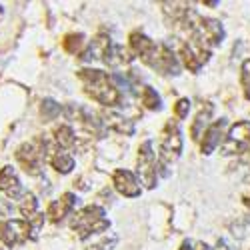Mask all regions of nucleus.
Returning <instances> with one entry per match:
<instances>
[{"label":"nucleus","instance_id":"21","mask_svg":"<svg viewBox=\"0 0 250 250\" xmlns=\"http://www.w3.org/2000/svg\"><path fill=\"white\" fill-rule=\"evenodd\" d=\"M140 100H142V104H144V108H148V110H160V108H162L160 94H158L152 86H144V88H142Z\"/></svg>","mask_w":250,"mask_h":250},{"label":"nucleus","instance_id":"1","mask_svg":"<svg viewBox=\"0 0 250 250\" xmlns=\"http://www.w3.org/2000/svg\"><path fill=\"white\" fill-rule=\"evenodd\" d=\"M78 78L84 86V92L102 106H118L122 102V92L114 84L108 72L98 68H82L78 70Z\"/></svg>","mask_w":250,"mask_h":250},{"label":"nucleus","instance_id":"32","mask_svg":"<svg viewBox=\"0 0 250 250\" xmlns=\"http://www.w3.org/2000/svg\"><path fill=\"white\" fill-rule=\"evenodd\" d=\"M0 14H2V6H0Z\"/></svg>","mask_w":250,"mask_h":250},{"label":"nucleus","instance_id":"18","mask_svg":"<svg viewBox=\"0 0 250 250\" xmlns=\"http://www.w3.org/2000/svg\"><path fill=\"white\" fill-rule=\"evenodd\" d=\"M210 116H212V104L206 102V106H202V108L198 110V114H196V118H194V122H192V126H190V136H192V140H198V138L202 136L204 126L208 124V120H210Z\"/></svg>","mask_w":250,"mask_h":250},{"label":"nucleus","instance_id":"14","mask_svg":"<svg viewBox=\"0 0 250 250\" xmlns=\"http://www.w3.org/2000/svg\"><path fill=\"white\" fill-rule=\"evenodd\" d=\"M102 124L104 126H108V128H112L118 134H124V136H132L134 134V122L120 116V114H116V112H112V110L102 112Z\"/></svg>","mask_w":250,"mask_h":250},{"label":"nucleus","instance_id":"27","mask_svg":"<svg viewBox=\"0 0 250 250\" xmlns=\"http://www.w3.org/2000/svg\"><path fill=\"white\" fill-rule=\"evenodd\" d=\"M116 236H110V238H102L100 242H96V244H92L88 250H112L114 248V244H116Z\"/></svg>","mask_w":250,"mask_h":250},{"label":"nucleus","instance_id":"5","mask_svg":"<svg viewBox=\"0 0 250 250\" xmlns=\"http://www.w3.org/2000/svg\"><path fill=\"white\" fill-rule=\"evenodd\" d=\"M248 146H250V122L240 120L226 132V138L220 144V152L224 156H232V154L246 152Z\"/></svg>","mask_w":250,"mask_h":250},{"label":"nucleus","instance_id":"8","mask_svg":"<svg viewBox=\"0 0 250 250\" xmlns=\"http://www.w3.org/2000/svg\"><path fill=\"white\" fill-rule=\"evenodd\" d=\"M32 224L28 220H6L0 226V238L6 246L24 244L30 238Z\"/></svg>","mask_w":250,"mask_h":250},{"label":"nucleus","instance_id":"31","mask_svg":"<svg viewBox=\"0 0 250 250\" xmlns=\"http://www.w3.org/2000/svg\"><path fill=\"white\" fill-rule=\"evenodd\" d=\"M244 204L250 208V194H248V196H244Z\"/></svg>","mask_w":250,"mask_h":250},{"label":"nucleus","instance_id":"7","mask_svg":"<svg viewBox=\"0 0 250 250\" xmlns=\"http://www.w3.org/2000/svg\"><path fill=\"white\" fill-rule=\"evenodd\" d=\"M180 58H182L186 68L194 74H198L200 68L208 62V58H210V48H206L202 42H198L196 38L190 36L188 42H184L180 48Z\"/></svg>","mask_w":250,"mask_h":250},{"label":"nucleus","instance_id":"33","mask_svg":"<svg viewBox=\"0 0 250 250\" xmlns=\"http://www.w3.org/2000/svg\"><path fill=\"white\" fill-rule=\"evenodd\" d=\"M248 182H250V176H248Z\"/></svg>","mask_w":250,"mask_h":250},{"label":"nucleus","instance_id":"19","mask_svg":"<svg viewBox=\"0 0 250 250\" xmlns=\"http://www.w3.org/2000/svg\"><path fill=\"white\" fill-rule=\"evenodd\" d=\"M76 142V136H74V130L66 124H60V126L54 128V144L58 148H72Z\"/></svg>","mask_w":250,"mask_h":250},{"label":"nucleus","instance_id":"34","mask_svg":"<svg viewBox=\"0 0 250 250\" xmlns=\"http://www.w3.org/2000/svg\"><path fill=\"white\" fill-rule=\"evenodd\" d=\"M0 250H2V248H0Z\"/></svg>","mask_w":250,"mask_h":250},{"label":"nucleus","instance_id":"23","mask_svg":"<svg viewBox=\"0 0 250 250\" xmlns=\"http://www.w3.org/2000/svg\"><path fill=\"white\" fill-rule=\"evenodd\" d=\"M36 208H38V202H36L34 194L32 192H24L22 194V200H20V204H18V210L22 212V216L32 218L36 214Z\"/></svg>","mask_w":250,"mask_h":250},{"label":"nucleus","instance_id":"3","mask_svg":"<svg viewBox=\"0 0 250 250\" xmlns=\"http://www.w3.org/2000/svg\"><path fill=\"white\" fill-rule=\"evenodd\" d=\"M160 160L162 164H172L182 154V134L176 120H168L160 134Z\"/></svg>","mask_w":250,"mask_h":250},{"label":"nucleus","instance_id":"26","mask_svg":"<svg viewBox=\"0 0 250 250\" xmlns=\"http://www.w3.org/2000/svg\"><path fill=\"white\" fill-rule=\"evenodd\" d=\"M56 114H60V106H58V104L54 102V100H44L42 102V116L44 118H54Z\"/></svg>","mask_w":250,"mask_h":250},{"label":"nucleus","instance_id":"17","mask_svg":"<svg viewBox=\"0 0 250 250\" xmlns=\"http://www.w3.org/2000/svg\"><path fill=\"white\" fill-rule=\"evenodd\" d=\"M110 38L108 36H104V34H100V36H96L92 42H90V46H88V50L84 52V60H104V54L108 52V48H110Z\"/></svg>","mask_w":250,"mask_h":250},{"label":"nucleus","instance_id":"28","mask_svg":"<svg viewBox=\"0 0 250 250\" xmlns=\"http://www.w3.org/2000/svg\"><path fill=\"white\" fill-rule=\"evenodd\" d=\"M178 250H192V242H190V240H184Z\"/></svg>","mask_w":250,"mask_h":250},{"label":"nucleus","instance_id":"25","mask_svg":"<svg viewBox=\"0 0 250 250\" xmlns=\"http://www.w3.org/2000/svg\"><path fill=\"white\" fill-rule=\"evenodd\" d=\"M188 112H190V100H188V98H180V100L174 104V114H176V118L184 120L186 116H188Z\"/></svg>","mask_w":250,"mask_h":250},{"label":"nucleus","instance_id":"6","mask_svg":"<svg viewBox=\"0 0 250 250\" xmlns=\"http://www.w3.org/2000/svg\"><path fill=\"white\" fill-rule=\"evenodd\" d=\"M138 176L148 190H152L158 182L156 154L152 150V140H144L138 146Z\"/></svg>","mask_w":250,"mask_h":250},{"label":"nucleus","instance_id":"20","mask_svg":"<svg viewBox=\"0 0 250 250\" xmlns=\"http://www.w3.org/2000/svg\"><path fill=\"white\" fill-rule=\"evenodd\" d=\"M50 164H52V168L60 174H68L72 168H74V158L68 154V152H56L54 156L48 158Z\"/></svg>","mask_w":250,"mask_h":250},{"label":"nucleus","instance_id":"12","mask_svg":"<svg viewBox=\"0 0 250 250\" xmlns=\"http://www.w3.org/2000/svg\"><path fill=\"white\" fill-rule=\"evenodd\" d=\"M224 128H226V118H220L216 120L214 124H210L204 132H202V142H200V150L204 156L208 154H212L214 148L220 144L222 136H224Z\"/></svg>","mask_w":250,"mask_h":250},{"label":"nucleus","instance_id":"16","mask_svg":"<svg viewBox=\"0 0 250 250\" xmlns=\"http://www.w3.org/2000/svg\"><path fill=\"white\" fill-rule=\"evenodd\" d=\"M104 62H106L108 66H112V68L126 66V64H130V62H132V54L124 46H120V44H110L108 52L104 54Z\"/></svg>","mask_w":250,"mask_h":250},{"label":"nucleus","instance_id":"10","mask_svg":"<svg viewBox=\"0 0 250 250\" xmlns=\"http://www.w3.org/2000/svg\"><path fill=\"white\" fill-rule=\"evenodd\" d=\"M112 184H114V188H116L122 196H126V198H136V196H140V192H142L136 174L130 172V170H124V168H118V170L112 174Z\"/></svg>","mask_w":250,"mask_h":250},{"label":"nucleus","instance_id":"13","mask_svg":"<svg viewBox=\"0 0 250 250\" xmlns=\"http://www.w3.org/2000/svg\"><path fill=\"white\" fill-rule=\"evenodd\" d=\"M76 196L72 192H64L58 200H54L50 206H48V216L52 222H60L64 216H68L72 212V208L76 206Z\"/></svg>","mask_w":250,"mask_h":250},{"label":"nucleus","instance_id":"22","mask_svg":"<svg viewBox=\"0 0 250 250\" xmlns=\"http://www.w3.org/2000/svg\"><path fill=\"white\" fill-rule=\"evenodd\" d=\"M84 34H76V32H72V34H66L64 36V40H62V46H64V50L68 52V54H78V52H82V48H84Z\"/></svg>","mask_w":250,"mask_h":250},{"label":"nucleus","instance_id":"30","mask_svg":"<svg viewBox=\"0 0 250 250\" xmlns=\"http://www.w3.org/2000/svg\"><path fill=\"white\" fill-rule=\"evenodd\" d=\"M216 250H230V248H228V246H226L222 240H218V244H216Z\"/></svg>","mask_w":250,"mask_h":250},{"label":"nucleus","instance_id":"2","mask_svg":"<svg viewBox=\"0 0 250 250\" xmlns=\"http://www.w3.org/2000/svg\"><path fill=\"white\" fill-rule=\"evenodd\" d=\"M70 228L78 234V238H88L92 234H100V232H106L110 228V220L106 218V212H104L102 206L90 204L84 206L82 210H78L72 220H70Z\"/></svg>","mask_w":250,"mask_h":250},{"label":"nucleus","instance_id":"24","mask_svg":"<svg viewBox=\"0 0 250 250\" xmlns=\"http://www.w3.org/2000/svg\"><path fill=\"white\" fill-rule=\"evenodd\" d=\"M240 82H242V88H244V96H246V100H250V58L242 62V68H240Z\"/></svg>","mask_w":250,"mask_h":250},{"label":"nucleus","instance_id":"9","mask_svg":"<svg viewBox=\"0 0 250 250\" xmlns=\"http://www.w3.org/2000/svg\"><path fill=\"white\" fill-rule=\"evenodd\" d=\"M130 48L136 56H140V60L144 64H152V60L156 56V50H158V44L154 42L152 38H148L144 32H132L130 34Z\"/></svg>","mask_w":250,"mask_h":250},{"label":"nucleus","instance_id":"11","mask_svg":"<svg viewBox=\"0 0 250 250\" xmlns=\"http://www.w3.org/2000/svg\"><path fill=\"white\" fill-rule=\"evenodd\" d=\"M152 68H156L158 72L162 74H172L176 76L180 72V64H178V60L172 52V48L168 44H158V50H156V56L152 60Z\"/></svg>","mask_w":250,"mask_h":250},{"label":"nucleus","instance_id":"15","mask_svg":"<svg viewBox=\"0 0 250 250\" xmlns=\"http://www.w3.org/2000/svg\"><path fill=\"white\" fill-rule=\"evenodd\" d=\"M0 190L6 192L12 198H18L20 192H22V186H20V180H18L12 166H4V168L0 170Z\"/></svg>","mask_w":250,"mask_h":250},{"label":"nucleus","instance_id":"4","mask_svg":"<svg viewBox=\"0 0 250 250\" xmlns=\"http://www.w3.org/2000/svg\"><path fill=\"white\" fill-rule=\"evenodd\" d=\"M46 142L42 140H32V142H24L22 146L16 150V160L22 168L36 176L40 174V168H42V160L46 158Z\"/></svg>","mask_w":250,"mask_h":250},{"label":"nucleus","instance_id":"29","mask_svg":"<svg viewBox=\"0 0 250 250\" xmlns=\"http://www.w3.org/2000/svg\"><path fill=\"white\" fill-rule=\"evenodd\" d=\"M196 250H212V248L208 246V244H204V242H198L196 244Z\"/></svg>","mask_w":250,"mask_h":250}]
</instances>
